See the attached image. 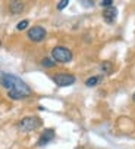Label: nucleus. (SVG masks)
Here are the masks:
<instances>
[{
    "label": "nucleus",
    "instance_id": "obj_1",
    "mask_svg": "<svg viewBox=\"0 0 135 149\" xmlns=\"http://www.w3.org/2000/svg\"><path fill=\"white\" fill-rule=\"evenodd\" d=\"M0 84H2L8 92H16V93H21L27 97L32 93V90L30 89V86L24 80H21L19 77L9 74V72L0 74Z\"/></svg>",
    "mask_w": 135,
    "mask_h": 149
},
{
    "label": "nucleus",
    "instance_id": "obj_2",
    "mask_svg": "<svg viewBox=\"0 0 135 149\" xmlns=\"http://www.w3.org/2000/svg\"><path fill=\"white\" fill-rule=\"evenodd\" d=\"M41 125V120L38 117H24L22 120H19L18 123V130L19 132H24V133H30L34 132L35 129Z\"/></svg>",
    "mask_w": 135,
    "mask_h": 149
},
{
    "label": "nucleus",
    "instance_id": "obj_3",
    "mask_svg": "<svg viewBox=\"0 0 135 149\" xmlns=\"http://www.w3.org/2000/svg\"><path fill=\"white\" fill-rule=\"evenodd\" d=\"M52 58L54 62H59V63H66V62H69L72 61L74 55L72 52L65 47V46H56L53 50H52Z\"/></svg>",
    "mask_w": 135,
    "mask_h": 149
},
{
    "label": "nucleus",
    "instance_id": "obj_4",
    "mask_svg": "<svg viewBox=\"0 0 135 149\" xmlns=\"http://www.w3.org/2000/svg\"><path fill=\"white\" fill-rule=\"evenodd\" d=\"M52 80L56 83V86L59 87H66V86H71L76 81L75 75L72 74H68V72H57V74H53L52 75Z\"/></svg>",
    "mask_w": 135,
    "mask_h": 149
},
{
    "label": "nucleus",
    "instance_id": "obj_5",
    "mask_svg": "<svg viewBox=\"0 0 135 149\" xmlns=\"http://www.w3.org/2000/svg\"><path fill=\"white\" fill-rule=\"evenodd\" d=\"M46 36H47V31L44 30L43 27H40V25H35V27L28 30V38L31 41H34V43H40V41H43L44 38H46Z\"/></svg>",
    "mask_w": 135,
    "mask_h": 149
},
{
    "label": "nucleus",
    "instance_id": "obj_6",
    "mask_svg": "<svg viewBox=\"0 0 135 149\" xmlns=\"http://www.w3.org/2000/svg\"><path fill=\"white\" fill-rule=\"evenodd\" d=\"M53 137H54V130H53V129H46V130L41 133V136H40L37 145H38V146H44V145L50 143V142L53 140Z\"/></svg>",
    "mask_w": 135,
    "mask_h": 149
},
{
    "label": "nucleus",
    "instance_id": "obj_7",
    "mask_svg": "<svg viewBox=\"0 0 135 149\" xmlns=\"http://www.w3.org/2000/svg\"><path fill=\"white\" fill-rule=\"evenodd\" d=\"M103 18L107 24H113L115 22V19L118 18V9L115 6H110L107 9L103 10Z\"/></svg>",
    "mask_w": 135,
    "mask_h": 149
},
{
    "label": "nucleus",
    "instance_id": "obj_8",
    "mask_svg": "<svg viewBox=\"0 0 135 149\" xmlns=\"http://www.w3.org/2000/svg\"><path fill=\"white\" fill-rule=\"evenodd\" d=\"M24 9H25V3H22V2H12L9 5V10L13 15H18L21 12H24Z\"/></svg>",
    "mask_w": 135,
    "mask_h": 149
},
{
    "label": "nucleus",
    "instance_id": "obj_9",
    "mask_svg": "<svg viewBox=\"0 0 135 149\" xmlns=\"http://www.w3.org/2000/svg\"><path fill=\"white\" fill-rule=\"evenodd\" d=\"M100 75H93V77H90L87 81H85V86H88V87H94V86H97V84L100 83Z\"/></svg>",
    "mask_w": 135,
    "mask_h": 149
},
{
    "label": "nucleus",
    "instance_id": "obj_10",
    "mask_svg": "<svg viewBox=\"0 0 135 149\" xmlns=\"http://www.w3.org/2000/svg\"><path fill=\"white\" fill-rule=\"evenodd\" d=\"M41 65L44 68H53V67H56V62L53 61V58H43L41 59Z\"/></svg>",
    "mask_w": 135,
    "mask_h": 149
},
{
    "label": "nucleus",
    "instance_id": "obj_11",
    "mask_svg": "<svg viewBox=\"0 0 135 149\" xmlns=\"http://www.w3.org/2000/svg\"><path fill=\"white\" fill-rule=\"evenodd\" d=\"M28 19H22V21H19L18 22V25H16V30L18 31H24L25 28H28Z\"/></svg>",
    "mask_w": 135,
    "mask_h": 149
},
{
    "label": "nucleus",
    "instance_id": "obj_12",
    "mask_svg": "<svg viewBox=\"0 0 135 149\" xmlns=\"http://www.w3.org/2000/svg\"><path fill=\"white\" fill-rule=\"evenodd\" d=\"M68 5H69V0H63V2H59V3H57V9H59V10H63Z\"/></svg>",
    "mask_w": 135,
    "mask_h": 149
},
{
    "label": "nucleus",
    "instance_id": "obj_13",
    "mask_svg": "<svg viewBox=\"0 0 135 149\" xmlns=\"http://www.w3.org/2000/svg\"><path fill=\"white\" fill-rule=\"evenodd\" d=\"M100 5H101L104 9H107V8H110L112 5H113V2H112V0H103V2H100Z\"/></svg>",
    "mask_w": 135,
    "mask_h": 149
},
{
    "label": "nucleus",
    "instance_id": "obj_14",
    "mask_svg": "<svg viewBox=\"0 0 135 149\" xmlns=\"http://www.w3.org/2000/svg\"><path fill=\"white\" fill-rule=\"evenodd\" d=\"M110 65H112V63H110V62H103V65H101V68H103V71H107V72H109V71H110V68H112Z\"/></svg>",
    "mask_w": 135,
    "mask_h": 149
},
{
    "label": "nucleus",
    "instance_id": "obj_15",
    "mask_svg": "<svg viewBox=\"0 0 135 149\" xmlns=\"http://www.w3.org/2000/svg\"><path fill=\"white\" fill-rule=\"evenodd\" d=\"M82 5H85V6H93L94 5V2H81Z\"/></svg>",
    "mask_w": 135,
    "mask_h": 149
},
{
    "label": "nucleus",
    "instance_id": "obj_16",
    "mask_svg": "<svg viewBox=\"0 0 135 149\" xmlns=\"http://www.w3.org/2000/svg\"><path fill=\"white\" fill-rule=\"evenodd\" d=\"M132 100H134V103H135V93H134V96H132Z\"/></svg>",
    "mask_w": 135,
    "mask_h": 149
},
{
    "label": "nucleus",
    "instance_id": "obj_17",
    "mask_svg": "<svg viewBox=\"0 0 135 149\" xmlns=\"http://www.w3.org/2000/svg\"><path fill=\"white\" fill-rule=\"evenodd\" d=\"M0 45H2V41H0Z\"/></svg>",
    "mask_w": 135,
    "mask_h": 149
}]
</instances>
